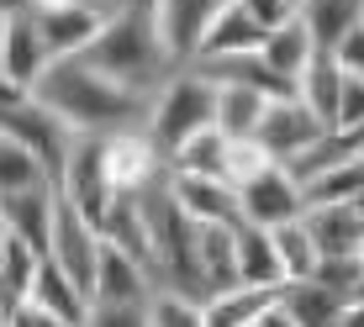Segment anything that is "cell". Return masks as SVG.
<instances>
[{
	"label": "cell",
	"mask_w": 364,
	"mask_h": 327,
	"mask_svg": "<svg viewBox=\"0 0 364 327\" xmlns=\"http://www.w3.org/2000/svg\"><path fill=\"white\" fill-rule=\"evenodd\" d=\"M32 100L58 122L69 137H117L137 132L148 117V100L122 90L117 80L95 74L85 58H53L43 80L32 85Z\"/></svg>",
	"instance_id": "obj_1"
},
{
	"label": "cell",
	"mask_w": 364,
	"mask_h": 327,
	"mask_svg": "<svg viewBox=\"0 0 364 327\" xmlns=\"http://www.w3.org/2000/svg\"><path fill=\"white\" fill-rule=\"evenodd\" d=\"M80 58H85L95 74L117 80L122 90H132L137 100H154V95L169 85V74L185 69V64H174L169 48L159 43L148 6H132V11H122V16L100 21V32L90 37V48H85Z\"/></svg>",
	"instance_id": "obj_2"
},
{
	"label": "cell",
	"mask_w": 364,
	"mask_h": 327,
	"mask_svg": "<svg viewBox=\"0 0 364 327\" xmlns=\"http://www.w3.org/2000/svg\"><path fill=\"white\" fill-rule=\"evenodd\" d=\"M211 117H217V85L200 80V74L185 64V69L169 74L164 90L148 100L143 132H148V143H154L159 154H164V164H169V154H174L180 143H191L196 132L211 127Z\"/></svg>",
	"instance_id": "obj_3"
},
{
	"label": "cell",
	"mask_w": 364,
	"mask_h": 327,
	"mask_svg": "<svg viewBox=\"0 0 364 327\" xmlns=\"http://www.w3.org/2000/svg\"><path fill=\"white\" fill-rule=\"evenodd\" d=\"M100 227L85 211H74L64 195H58V211H53V243H48V259L58 264V269L69 274L74 285H80L85 296L95 301V264H100Z\"/></svg>",
	"instance_id": "obj_4"
},
{
	"label": "cell",
	"mask_w": 364,
	"mask_h": 327,
	"mask_svg": "<svg viewBox=\"0 0 364 327\" xmlns=\"http://www.w3.org/2000/svg\"><path fill=\"white\" fill-rule=\"evenodd\" d=\"M237 211H243V222H254V227H285V222L306 217V191H301L280 164H264L259 174H248V180L237 185Z\"/></svg>",
	"instance_id": "obj_5"
},
{
	"label": "cell",
	"mask_w": 364,
	"mask_h": 327,
	"mask_svg": "<svg viewBox=\"0 0 364 327\" xmlns=\"http://www.w3.org/2000/svg\"><path fill=\"white\" fill-rule=\"evenodd\" d=\"M143 6H148V16H154V32H159V43L169 48V58L174 64H191L206 27L232 0H143Z\"/></svg>",
	"instance_id": "obj_6"
},
{
	"label": "cell",
	"mask_w": 364,
	"mask_h": 327,
	"mask_svg": "<svg viewBox=\"0 0 364 327\" xmlns=\"http://www.w3.org/2000/svg\"><path fill=\"white\" fill-rule=\"evenodd\" d=\"M53 211H58V185L6 191V195H0V227H6L11 237H21L32 254L48 259V243H53Z\"/></svg>",
	"instance_id": "obj_7"
},
{
	"label": "cell",
	"mask_w": 364,
	"mask_h": 327,
	"mask_svg": "<svg viewBox=\"0 0 364 327\" xmlns=\"http://www.w3.org/2000/svg\"><path fill=\"white\" fill-rule=\"evenodd\" d=\"M317 132H322V122L311 117L296 95H285V100H269L264 106V117H259V127H254V143L264 148L274 164H285V159H296Z\"/></svg>",
	"instance_id": "obj_8"
},
{
	"label": "cell",
	"mask_w": 364,
	"mask_h": 327,
	"mask_svg": "<svg viewBox=\"0 0 364 327\" xmlns=\"http://www.w3.org/2000/svg\"><path fill=\"white\" fill-rule=\"evenodd\" d=\"M53 64V53H48L43 43V27H37L32 11H21V16H6V48H0V80H11L16 90L32 95V85L43 80V69Z\"/></svg>",
	"instance_id": "obj_9"
},
{
	"label": "cell",
	"mask_w": 364,
	"mask_h": 327,
	"mask_svg": "<svg viewBox=\"0 0 364 327\" xmlns=\"http://www.w3.org/2000/svg\"><path fill=\"white\" fill-rule=\"evenodd\" d=\"M37 27H43V43L53 58H80L90 48V37L100 32V16L85 11L80 0H48V6H32Z\"/></svg>",
	"instance_id": "obj_10"
},
{
	"label": "cell",
	"mask_w": 364,
	"mask_h": 327,
	"mask_svg": "<svg viewBox=\"0 0 364 327\" xmlns=\"http://www.w3.org/2000/svg\"><path fill=\"white\" fill-rule=\"evenodd\" d=\"M169 191H174V200H180V211H185L191 222H228V227L243 222V211H237V185H228V180L174 174V169H169Z\"/></svg>",
	"instance_id": "obj_11"
},
{
	"label": "cell",
	"mask_w": 364,
	"mask_h": 327,
	"mask_svg": "<svg viewBox=\"0 0 364 327\" xmlns=\"http://www.w3.org/2000/svg\"><path fill=\"white\" fill-rule=\"evenodd\" d=\"M359 154H364V132H354V127H322L296 159H285L280 169L291 174L301 191H306L317 174H328V169H338V164H348V159H359Z\"/></svg>",
	"instance_id": "obj_12"
},
{
	"label": "cell",
	"mask_w": 364,
	"mask_h": 327,
	"mask_svg": "<svg viewBox=\"0 0 364 327\" xmlns=\"http://www.w3.org/2000/svg\"><path fill=\"white\" fill-rule=\"evenodd\" d=\"M274 301H280V285H228L200 301V311H206V327H254Z\"/></svg>",
	"instance_id": "obj_13"
},
{
	"label": "cell",
	"mask_w": 364,
	"mask_h": 327,
	"mask_svg": "<svg viewBox=\"0 0 364 327\" xmlns=\"http://www.w3.org/2000/svg\"><path fill=\"white\" fill-rule=\"evenodd\" d=\"M27 301H32V306H43V311H53V317H58V322H69V327H85V317H90V306H95V301L85 296V291L69 280L64 269H58L53 259L37 264V280H32Z\"/></svg>",
	"instance_id": "obj_14"
},
{
	"label": "cell",
	"mask_w": 364,
	"mask_h": 327,
	"mask_svg": "<svg viewBox=\"0 0 364 327\" xmlns=\"http://www.w3.org/2000/svg\"><path fill=\"white\" fill-rule=\"evenodd\" d=\"M154 280L127 248L100 243V264H95V301H148Z\"/></svg>",
	"instance_id": "obj_15"
},
{
	"label": "cell",
	"mask_w": 364,
	"mask_h": 327,
	"mask_svg": "<svg viewBox=\"0 0 364 327\" xmlns=\"http://www.w3.org/2000/svg\"><path fill=\"white\" fill-rule=\"evenodd\" d=\"M301 222H306V232H311L322 259L328 254H359L364 248V217H359L354 200L348 206H306Z\"/></svg>",
	"instance_id": "obj_16"
},
{
	"label": "cell",
	"mask_w": 364,
	"mask_h": 327,
	"mask_svg": "<svg viewBox=\"0 0 364 327\" xmlns=\"http://www.w3.org/2000/svg\"><path fill=\"white\" fill-rule=\"evenodd\" d=\"M343 301L348 296L328 291L322 280H285L280 285V311L296 327H338L343 322Z\"/></svg>",
	"instance_id": "obj_17"
},
{
	"label": "cell",
	"mask_w": 364,
	"mask_h": 327,
	"mask_svg": "<svg viewBox=\"0 0 364 327\" xmlns=\"http://www.w3.org/2000/svg\"><path fill=\"white\" fill-rule=\"evenodd\" d=\"M196 269H200L206 296L237 285V254H232V227L228 222H196Z\"/></svg>",
	"instance_id": "obj_18"
},
{
	"label": "cell",
	"mask_w": 364,
	"mask_h": 327,
	"mask_svg": "<svg viewBox=\"0 0 364 327\" xmlns=\"http://www.w3.org/2000/svg\"><path fill=\"white\" fill-rule=\"evenodd\" d=\"M301 27L311 32L317 53H333L354 27H364V0H301Z\"/></svg>",
	"instance_id": "obj_19"
},
{
	"label": "cell",
	"mask_w": 364,
	"mask_h": 327,
	"mask_svg": "<svg viewBox=\"0 0 364 327\" xmlns=\"http://www.w3.org/2000/svg\"><path fill=\"white\" fill-rule=\"evenodd\" d=\"M232 254H237V285H285L280 259H274V232L237 222L232 227Z\"/></svg>",
	"instance_id": "obj_20"
},
{
	"label": "cell",
	"mask_w": 364,
	"mask_h": 327,
	"mask_svg": "<svg viewBox=\"0 0 364 327\" xmlns=\"http://www.w3.org/2000/svg\"><path fill=\"white\" fill-rule=\"evenodd\" d=\"M259 43H264V27H259L254 16H248L243 6H232L222 11L217 21L206 27V37H200V48H196V58H228V53H259ZM191 58V64H196Z\"/></svg>",
	"instance_id": "obj_21"
},
{
	"label": "cell",
	"mask_w": 364,
	"mask_h": 327,
	"mask_svg": "<svg viewBox=\"0 0 364 327\" xmlns=\"http://www.w3.org/2000/svg\"><path fill=\"white\" fill-rule=\"evenodd\" d=\"M338 90H343V69L333 64V53H317L296 80V100L322 122V127H333V117H338Z\"/></svg>",
	"instance_id": "obj_22"
},
{
	"label": "cell",
	"mask_w": 364,
	"mask_h": 327,
	"mask_svg": "<svg viewBox=\"0 0 364 327\" xmlns=\"http://www.w3.org/2000/svg\"><path fill=\"white\" fill-rule=\"evenodd\" d=\"M259 58H264V64L280 74V80H301V69L311 64V58H317V43H311V32L301 27V16L296 21H285V27H274L264 43H259Z\"/></svg>",
	"instance_id": "obj_23"
},
{
	"label": "cell",
	"mask_w": 364,
	"mask_h": 327,
	"mask_svg": "<svg viewBox=\"0 0 364 327\" xmlns=\"http://www.w3.org/2000/svg\"><path fill=\"white\" fill-rule=\"evenodd\" d=\"M269 100L259 90H243V85H217V117H211V127L222 137H254L259 117H264Z\"/></svg>",
	"instance_id": "obj_24"
},
{
	"label": "cell",
	"mask_w": 364,
	"mask_h": 327,
	"mask_svg": "<svg viewBox=\"0 0 364 327\" xmlns=\"http://www.w3.org/2000/svg\"><path fill=\"white\" fill-rule=\"evenodd\" d=\"M169 169L174 174H206V180H228V137L217 127L196 132L191 143H180L169 154Z\"/></svg>",
	"instance_id": "obj_25"
},
{
	"label": "cell",
	"mask_w": 364,
	"mask_h": 327,
	"mask_svg": "<svg viewBox=\"0 0 364 327\" xmlns=\"http://www.w3.org/2000/svg\"><path fill=\"white\" fill-rule=\"evenodd\" d=\"M274 232V259H280V280H311L317 274V243H311L306 222H285V227H269Z\"/></svg>",
	"instance_id": "obj_26"
},
{
	"label": "cell",
	"mask_w": 364,
	"mask_h": 327,
	"mask_svg": "<svg viewBox=\"0 0 364 327\" xmlns=\"http://www.w3.org/2000/svg\"><path fill=\"white\" fill-rule=\"evenodd\" d=\"M37 264H43V254H32L21 237L6 232V243H0V301H6V306L27 301L32 280H37Z\"/></svg>",
	"instance_id": "obj_27"
},
{
	"label": "cell",
	"mask_w": 364,
	"mask_h": 327,
	"mask_svg": "<svg viewBox=\"0 0 364 327\" xmlns=\"http://www.w3.org/2000/svg\"><path fill=\"white\" fill-rule=\"evenodd\" d=\"M32 185H53V169L16 137H0V195L6 191H32Z\"/></svg>",
	"instance_id": "obj_28"
},
{
	"label": "cell",
	"mask_w": 364,
	"mask_h": 327,
	"mask_svg": "<svg viewBox=\"0 0 364 327\" xmlns=\"http://www.w3.org/2000/svg\"><path fill=\"white\" fill-rule=\"evenodd\" d=\"M359 191H364V154L338 164L328 174H317L306 185V206H348V200H359Z\"/></svg>",
	"instance_id": "obj_29"
},
{
	"label": "cell",
	"mask_w": 364,
	"mask_h": 327,
	"mask_svg": "<svg viewBox=\"0 0 364 327\" xmlns=\"http://www.w3.org/2000/svg\"><path fill=\"white\" fill-rule=\"evenodd\" d=\"M148 327H206L196 296H174V291H154L148 296Z\"/></svg>",
	"instance_id": "obj_30"
},
{
	"label": "cell",
	"mask_w": 364,
	"mask_h": 327,
	"mask_svg": "<svg viewBox=\"0 0 364 327\" xmlns=\"http://www.w3.org/2000/svg\"><path fill=\"white\" fill-rule=\"evenodd\" d=\"M311 280H322L338 296H354L364 285V259L359 254H328V259H317V274H311Z\"/></svg>",
	"instance_id": "obj_31"
},
{
	"label": "cell",
	"mask_w": 364,
	"mask_h": 327,
	"mask_svg": "<svg viewBox=\"0 0 364 327\" xmlns=\"http://www.w3.org/2000/svg\"><path fill=\"white\" fill-rule=\"evenodd\" d=\"M85 327H148V301H95Z\"/></svg>",
	"instance_id": "obj_32"
},
{
	"label": "cell",
	"mask_w": 364,
	"mask_h": 327,
	"mask_svg": "<svg viewBox=\"0 0 364 327\" xmlns=\"http://www.w3.org/2000/svg\"><path fill=\"white\" fill-rule=\"evenodd\" d=\"M333 127H354L364 132V80H348L343 74V90H338V117Z\"/></svg>",
	"instance_id": "obj_33"
},
{
	"label": "cell",
	"mask_w": 364,
	"mask_h": 327,
	"mask_svg": "<svg viewBox=\"0 0 364 327\" xmlns=\"http://www.w3.org/2000/svg\"><path fill=\"white\" fill-rule=\"evenodd\" d=\"M237 6H243L259 27H264V37H269L274 27H285V21H296V6H291V0H237Z\"/></svg>",
	"instance_id": "obj_34"
},
{
	"label": "cell",
	"mask_w": 364,
	"mask_h": 327,
	"mask_svg": "<svg viewBox=\"0 0 364 327\" xmlns=\"http://www.w3.org/2000/svg\"><path fill=\"white\" fill-rule=\"evenodd\" d=\"M333 64L348 74V80H364V27H354L343 43L333 48Z\"/></svg>",
	"instance_id": "obj_35"
},
{
	"label": "cell",
	"mask_w": 364,
	"mask_h": 327,
	"mask_svg": "<svg viewBox=\"0 0 364 327\" xmlns=\"http://www.w3.org/2000/svg\"><path fill=\"white\" fill-rule=\"evenodd\" d=\"M6 327H69V322H58L53 311L32 306V301H16V306H11V322H6Z\"/></svg>",
	"instance_id": "obj_36"
},
{
	"label": "cell",
	"mask_w": 364,
	"mask_h": 327,
	"mask_svg": "<svg viewBox=\"0 0 364 327\" xmlns=\"http://www.w3.org/2000/svg\"><path fill=\"white\" fill-rule=\"evenodd\" d=\"M85 11H95L100 21H111V16H122V11H132V6H143V0H80Z\"/></svg>",
	"instance_id": "obj_37"
},
{
	"label": "cell",
	"mask_w": 364,
	"mask_h": 327,
	"mask_svg": "<svg viewBox=\"0 0 364 327\" xmlns=\"http://www.w3.org/2000/svg\"><path fill=\"white\" fill-rule=\"evenodd\" d=\"M338 327H364V291L343 301V322H338Z\"/></svg>",
	"instance_id": "obj_38"
},
{
	"label": "cell",
	"mask_w": 364,
	"mask_h": 327,
	"mask_svg": "<svg viewBox=\"0 0 364 327\" xmlns=\"http://www.w3.org/2000/svg\"><path fill=\"white\" fill-rule=\"evenodd\" d=\"M254 327H296V322L285 317V311H280V301H274V306H269V311H264V317H259Z\"/></svg>",
	"instance_id": "obj_39"
},
{
	"label": "cell",
	"mask_w": 364,
	"mask_h": 327,
	"mask_svg": "<svg viewBox=\"0 0 364 327\" xmlns=\"http://www.w3.org/2000/svg\"><path fill=\"white\" fill-rule=\"evenodd\" d=\"M21 11H32V0H0V16H21Z\"/></svg>",
	"instance_id": "obj_40"
},
{
	"label": "cell",
	"mask_w": 364,
	"mask_h": 327,
	"mask_svg": "<svg viewBox=\"0 0 364 327\" xmlns=\"http://www.w3.org/2000/svg\"><path fill=\"white\" fill-rule=\"evenodd\" d=\"M11 322V306H6V301H0V327H6Z\"/></svg>",
	"instance_id": "obj_41"
},
{
	"label": "cell",
	"mask_w": 364,
	"mask_h": 327,
	"mask_svg": "<svg viewBox=\"0 0 364 327\" xmlns=\"http://www.w3.org/2000/svg\"><path fill=\"white\" fill-rule=\"evenodd\" d=\"M0 48H6V16H0Z\"/></svg>",
	"instance_id": "obj_42"
},
{
	"label": "cell",
	"mask_w": 364,
	"mask_h": 327,
	"mask_svg": "<svg viewBox=\"0 0 364 327\" xmlns=\"http://www.w3.org/2000/svg\"><path fill=\"white\" fill-rule=\"evenodd\" d=\"M354 206H359V217H364V191H359V200H354Z\"/></svg>",
	"instance_id": "obj_43"
},
{
	"label": "cell",
	"mask_w": 364,
	"mask_h": 327,
	"mask_svg": "<svg viewBox=\"0 0 364 327\" xmlns=\"http://www.w3.org/2000/svg\"><path fill=\"white\" fill-rule=\"evenodd\" d=\"M359 259H364V248H359ZM359 291H364V285H359ZM359 291H354V296H359Z\"/></svg>",
	"instance_id": "obj_44"
},
{
	"label": "cell",
	"mask_w": 364,
	"mask_h": 327,
	"mask_svg": "<svg viewBox=\"0 0 364 327\" xmlns=\"http://www.w3.org/2000/svg\"><path fill=\"white\" fill-rule=\"evenodd\" d=\"M32 6H48V0H32Z\"/></svg>",
	"instance_id": "obj_45"
},
{
	"label": "cell",
	"mask_w": 364,
	"mask_h": 327,
	"mask_svg": "<svg viewBox=\"0 0 364 327\" xmlns=\"http://www.w3.org/2000/svg\"><path fill=\"white\" fill-rule=\"evenodd\" d=\"M0 243H6V227H0Z\"/></svg>",
	"instance_id": "obj_46"
},
{
	"label": "cell",
	"mask_w": 364,
	"mask_h": 327,
	"mask_svg": "<svg viewBox=\"0 0 364 327\" xmlns=\"http://www.w3.org/2000/svg\"><path fill=\"white\" fill-rule=\"evenodd\" d=\"M291 6H296V11H301V0H291Z\"/></svg>",
	"instance_id": "obj_47"
}]
</instances>
